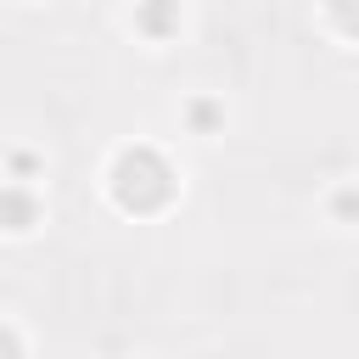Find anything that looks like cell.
Listing matches in <instances>:
<instances>
[{
  "label": "cell",
  "instance_id": "cell-1",
  "mask_svg": "<svg viewBox=\"0 0 359 359\" xmlns=\"http://www.w3.org/2000/svg\"><path fill=\"white\" fill-rule=\"evenodd\" d=\"M107 191L123 213H163L174 202L180 180H174V168L157 146H123L107 168Z\"/></svg>",
  "mask_w": 359,
  "mask_h": 359
},
{
  "label": "cell",
  "instance_id": "cell-2",
  "mask_svg": "<svg viewBox=\"0 0 359 359\" xmlns=\"http://www.w3.org/2000/svg\"><path fill=\"white\" fill-rule=\"evenodd\" d=\"M135 34L163 45L180 34V0H135Z\"/></svg>",
  "mask_w": 359,
  "mask_h": 359
},
{
  "label": "cell",
  "instance_id": "cell-3",
  "mask_svg": "<svg viewBox=\"0 0 359 359\" xmlns=\"http://www.w3.org/2000/svg\"><path fill=\"white\" fill-rule=\"evenodd\" d=\"M34 213H39V208H34V196H28L22 185H6V230H11V236L34 230Z\"/></svg>",
  "mask_w": 359,
  "mask_h": 359
},
{
  "label": "cell",
  "instance_id": "cell-4",
  "mask_svg": "<svg viewBox=\"0 0 359 359\" xmlns=\"http://www.w3.org/2000/svg\"><path fill=\"white\" fill-rule=\"evenodd\" d=\"M185 123H191L196 135H213V129L224 123V107H219V101H191V107H185Z\"/></svg>",
  "mask_w": 359,
  "mask_h": 359
},
{
  "label": "cell",
  "instance_id": "cell-5",
  "mask_svg": "<svg viewBox=\"0 0 359 359\" xmlns=\"http://www.w3.org/2000/svg\"><path fill=\"white\" fill-rule=\"evenodd\" d=\"M331 219L337 224H359V185H337L331 191Z\"/></svg>",
  "mask_w": 359,
  "mask_h": 359
},
{
  "label": "cell",
  "instance_id": "cell-6",
  "mask_svg": "<svg viewBox=\"0 0 359 359\" xmlns=\"http://www.w3.org/2000/svg\"><path fill=\"white\" fill-rule=\"evenodd\" d=\"M325 11H331V28L337 34L359 39V0H325Z\"/></svg>",
  "mask_w": 359,
  "mask_h": 359
},
{
  "label": "cell",
  "instance_id": "cell-7",
  "mask_svg": "<svg viewBox=\"0 0 359 359\" xmlns=\"http://www.w3.org/2000/svg\"><path fill=\"white\" fill-rule=\"evenodd\" d=\"M6 359H22V353H17V331H11V325H6Z\"/></svg>",
  "mask_w": 359,
  "mask_h": 359
}]
</instances>
